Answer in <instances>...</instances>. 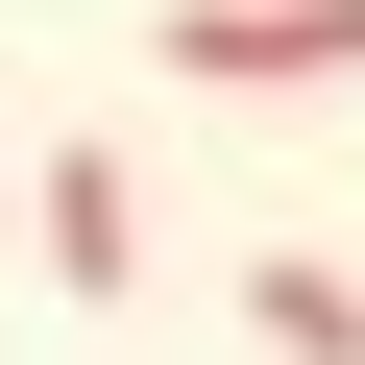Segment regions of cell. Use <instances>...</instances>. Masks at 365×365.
<instances>
[{"label":"cell","instance_id":"3957f363","mask_svg":"<svg viewBox=\"0 0 365 365\" xmlns=\"http://www.w3.org/2000/svg\"><path fill=\"white\" fill-rule=\"evenodd\" d=\"M244 341H268V365H365V268H317V244H244Z\"/></svg>","mask_w":365,"mask_h":365},{"label":"cell","instance_id":"6da1fadb","mask_svg":"<svg viewBox=\"0 0 365 365\" xmlns=\"http://www.w3.org/2000/svg\"><path fill=\"white\" fill-rule=\"evenodd\" d=\"M170 73H195V98H292V73H365V0H170Z\"/></svg>","mask_w":365,"mask_h":365},{"label":"cell","instance_id":"7a4b0ae2","mask_svg":"<svg viewBox=\"0 0 365 365\" xmlns=\"http://www.w3.org/2000/svg\"><path fill=\"white\" fill-rule=\"evenodd\" d=\"M25 244H49V292H122V268H146V170H122V146H49V170H25Z\"/></svg>","mask_w":365,"mask_h":365}]
</instances>
